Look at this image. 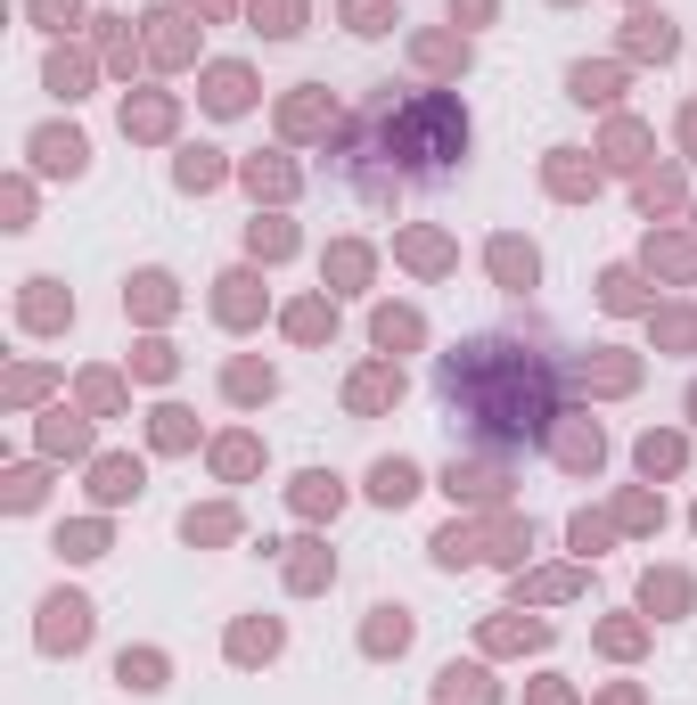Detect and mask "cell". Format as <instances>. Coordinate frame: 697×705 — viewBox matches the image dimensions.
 <instances>
[{
  "instance_id": "cell-26",
  "label": "cell",
  "mask_w": 697,
  "mask_h": 705,
  "mask_svg": "<svg viewBox=\"0 0 697 705\" xmlns=\"http://www.w3.org/2000/svg\"><path fill=\"white\" fill-rule=\"evenodd\" d=\"M280 648V624H246L239 640H230V656H239V665H255V656H271Z\"/></svg>"
},
{
  "instance_id": "cell-20",
  "label": "cell",
  "mask_w": 697,
  "mask_h": 705,
  "mask_svg": "<svg viewBox=\"0 0 697 705\" xmlns=\"http://www.w3.org/2000/svg\"><path fill=\"white\" fill-rule=\"evenodd\" d=\"M345 492H336V476H295V509L304 517H321V509H336Z\"/></svg>"
},
{
  "instance_id": "cell-39",
  "label": "cell",
  "mask_w": 697,
  "mask_h": 705,
  "mask_svg": "<svg viewBox=\"0 0 697 705\" xmlns=\"http://www.w3.org/2000/svg\"><path fill=\"white\" fill-rule=\"evenodd\" d=\"M33 25H50V33H67V25H74V0H33Z\"/></svg>"
},
{
  "instance_id": "cell-5",
  "label": "cell",
  "mask_w": 697,
  "mask_h": 705,
  "mask_svg": "<svg viewBox=\"0 0 697 705\" xmlns=\"http://www.w3.org/2000/svg\"><path fill=\"white\" fill-rule=\"evenodd\" d=\"M74 320V296L58 279H26V328H67Z\"/></svg>"
},
{
  "instance_id": "cell-37",
  "label": "cell",
  "mask_w": 697,
  "mask_h": 705,
  "mask_svg": "<svg viewBox=\"0 0 697 705\" xmlns=\"http://www.w3.org/2000/svg\"><path fill=\"white\" fill-rule=\"evenodd\" d=\"M681 599H689L681 574H648V607H681Z\"/></svg>"
},
{
  "instance_id": "cell-43",
  "label": "cell",
  "mask_w": 697,
  "mask_h": 705,
  "mask_svg": "<svg viewBox=\"0 0 697 705\" xmlns=\"http://www.w3.org/2000/svg\"><path fill=\"white\" fill-rule=\"evenodd\" d=\"M452 17H493V0H452Z\"/></svg>"
},
{
  "instance_id": "cell-28",
  "label": "cell",
  "mask_w": 697,
  "mask_h": 705,
  "mask_svg": "<svg viewBox=\"0 0 697 705\" xmlns=\"http://www.w3.org/2000/svg\"><path fill=\"white\" fill-rule=\"evenodd\" d=\"M640 468L648 476H673V468H681V443H673V435H648V443H640Z\"/></svg>"
},
{
  "instance_id": "cell-13",
  "label": "cell",
  "mask_w": 697,
  "mask_h": 705,
  "mask_svg": "<svg viewBox=\"0 0 697 705\" xmlns=\"http://www.w3.org/2000/svg\"><path fill=\"white\" fill-rule=\"evenodd\" d=\"M214 313H222L230 328H246V320H255V279L230 272V279H222V296H214Z\"/></svg>"
},
{
  "instance_id": "cell-15",
  "label": "cell",
  "mask_w": 697,
  "mask_h": 705,
  "mask_svg": "<svg viewBox=\"0 0 697 705\" xmlns=\"http://www.w3.org/2000/svg\"><path fill=\"white\" fill-rule=\"evenodd\" d=\"M123 304H140L148 320H156V313H173V279H164V272H140L132 287H123Z\"/></svg>"
},
{
  "instance_id": "cell-25",
  "label": "cell",
  "mask_w": 697,
  "mask_h": 705,
  "mask_svg": "<svg viewBox=\"0 0 697 705\" xmlns=\"http://www.w3.org/2000/svg\"><path fill=\"white\" fill-rule=\"evenodd\" d=\"M246 190H255V197H287L295 173H287V164H263V156H255V164H246Z\"/></svg>"
},
{
  "instance_id": "cell-8",
  "label": "cell",
  "mask_w": 697,
  "mask_h": 705,
  "mask_svg": "<svg viewBox=\"0 0 697 705\" xmlns=\"http://www.w3.org/2000/svg\"><path fill=\"white\" fill-rule=\"evenodd\" d=\"M493 272H501V287H534L542 255H534V246H517V238H501V246H493Z\"/></svg>"
},
{
  "instance_id": "cell-6",
  "label": "cell",
  "mask_w": 697,
  "mask_h": 705,
  "mask_svg": "<svg viewBox=\"0 0 697 705\" xmlns=\"http://www.w3.org/2000/svg\"><path fill=\"white\" fill-rule=\"evenodd\" d=\"M91 492H99V501H140V460H99L91 468Z\"/></svg>"
},
{
  "instance_id": "cell-34",
  "label": "cell",
  "mask_w": 697,
  "mask_h": 705,
  "mask_svg": "<svg viewBox=\"0 0 697 705\" xmlns=\"http://www.w3.org/2000/svg\"><path fill=\"white\" fill-rule=\"evenodd\" d=\"M411 337H418V320H411V313H377V345H386V352H394V345H411Z\"/></svg>"
},
{
  "instance_id": "cell-7",
  "label": "cell",
  "mask_w": 697,
  "mask_h": 705,
  "mask_svg": "<svg viewBox=\"0 0 697 705\" xmlns=\"http://www.w3.org/2000/svg\"><path fill=\"white\" fill-rule=\"evenodd\" d=\"M246 91H255V82H246V67H214V74H205V108H214V115H239Z\"/></svg>"
},
{
  "instance_id": "cell-42",
  "label": "cell",
  "mask_w": 697,
  "mask_h": 705,
  "mask_svg": "<svg viewBox=\"0 0 697 705\" xmlns=\"http://www.w3.org/2000/svg\"><path fill=\"white\" fill-rule=\"evenodd\" d=\"M607 304H616V313H632V304H640V287H632V272H607Z\"/></svg>"
},
{
  "instance_id": "cell-22",
  "label": "cell",
  "mask_w": 697,
  "mask_h": 705,
  "mask_svg": "<svg viewBox=\"0 0 697 705\" xmlns=\"http://www.w3.org/2000/svg\"><path fill=\"white\" fill-rule=\"evenodd\" d=\"M91 435H82V419H67V410H50L41 419V451H82Z\"/></svg>"
},
{
  "instance_id": "cell-33",
  "label": "cell",
  "mask_w": 697,
  "mask_h": 705,
  "mask_svg": "<svg viewBox=\"0 0 697 705\" xmlns=\"http://www.w3.org/2000/svg\"><path fill=\"white\" fill-rule=\"evenodd\" d=\"M230 394H239V402H255V394H271V369L239 361V369H230Z\"/></svg>"
},
{
  "instance_id": "cell-46",
  "label": "cell",
  "mask_w": 697,
  "mask_h": 705,
  "mask_svg": "<svg viewBox=\"0 0 697 705\" xmlns=\"http://www.w3.org/2000/svg\"><path fill=\"white\" fill-rule=\"evenodd\" d=\"M198 9H222V0H198Z\"/></svg>"
},
{
  "instance_id": "cell-40",
  "label": "cell",
  "mask_w": 697,
  "mask_h": 705,
  "mask_svg": "<svg viewBox=\"0 0 697 705\" xmlns=\"http://www.w3.org/2000/svg\"><path fill=\"white\" fill-rule=\"evenodd\" d=\"M132 369H140V378H173V345H140Z\"/></svg>"
},
{
  "instance_id": "cell-2",
  "label": "cell",
  "mask_w": 697,
  "mask_h": 705,
  "mask_svg": "<svg viewBox=\"0 0 697 705\" xmlns=\"http://www.w3.org/2000/svg\"><path fill=\"white\" fill-rule=\"evenodd\" d=\"M370 123L394 140V149H403L411 173H443V164L468 149V115H459V99H443V91H418L403 115H394V99H386V108H377Z\"/></svg>"
},
{
  "instance_id": "cell-44",
  "label": "cell",
  "mask_w": 697,
  "mask_h": 705,
  "mask_svg": "<svg viewBox=\"0 0 697 705\" xmlns=\"http://www.w3.org/2000/svg\"><path fill=\"white\" fill-rule=\"evenodd\" d=\"M689 419H697V386H689Z\"/></svg>"
},
{
  "instance_id": "cell-1",
  "label": "cell",
  "mask_w": 697,
  "mask_h": 705,
  "mask_svg": "<svg viewBox=\"0 0 697 705\" xmlns=\"http://www.w3.org/2000/svg\"><path fill=\"white\" fill-rule=\"evenodd\" d=\"M435 386H443L452 427H468L476 443H525V435H542L558 419V369L517 337L452 345L443 369H435Z\"/></svg>"
},
{
  "instance_id": "cell-23",
  "label": "cell",
  "mask_w": 697,
  "mask_h": 705,
  "mask_svg": "<svg viewBox=\"0 0 697 705\" xmlns=\"http://www.w3.org/2000/svg\"><path fill=\"white\" fill-rule=\"evenodd\" d=\"M108 550V525H58V558H99Z\"/></svg>"
},
{
  "instance_id": "cell-9",
  "label": "cell",
  "mask_w": 697,
  "mask_h": 705,
  "mask_svg": "<svg viewBox=\"0 0 697 705\" xmlns=\"http://www.w3.org/2000/svg\"><path fill=\"white\" fill-rule=\"evenodd\" d=\"M370 492H377V501H386V509H403L411 492H418V468H411V460H377V476H370Z\"/></svg>"
},
{
  "instance_id": "cell-30",
  "label": "cell",
  "mask_w": 697,
  "mask_h": 705,
  "mask_svg": "<svg viewBox=\"0 0 697 705\" xmlns=\"http://www.w3.org/2000/svg\"><path fill=\"white\" fill-rule=\"evenodd\" d=\"M148 25H156V58H189V25L181 17H148Z\"/></svg>"
},
{
  "instance_id": "cell-29",
  "label": "cell",
  "mask_w": 697,
  "mask_h": 705,
  "mask_svg": "<svg viewBox=\"0 0 697 705\" xmlns=\"http://www.w3.org/2000/svg\"><path fill=\"white\" fill-rule=\"evenodd\" d=\"M189 435H198V427H189V410H173V402H164V410H156V443H164V451H181Z\"/></svg>"
},
{
  "instance_id": "cell-24",
  "label": "cell",
  "mask_w": 697,
  "mask_h": 705,
  "mask_svg": "<svg viewBox=\"0 0 697 705\" xmlns=\"http://www.w3.org/2000/svg\"><path fill=\"white\" fill-rule=\"evenodd\" d=\"M82 82H91V67H82L74 50H58V58H50V91H58V99H82Z\"/></svg>"
},
{
  "instance_id": "cell-16",
  "label": "cell",
  "mask_w": 697,
  "mask_h": 705,
  "mask_svg": "<svg viewBox=\"0 0 697 705\" xmlns=\"http://www.w3.org/2000/svg\"><path fill=\"white\" fill-rule=\"evenodd\" d=\"M329 574H336V566H329L321 550H312V542H295V558H287V583H295V591H321Z\"/></svg>"
},
{
  "instance_id": "cell-38",
  "label": "cell",
  "mask_w": 697,
  "mask_h": 705,
  "mask_svg": "<svg viewBox=\"0 0 697 705\" xmlns=\"http://www.w3.org/2000/svg\"><path fill=\"white\" fill-rule=\"evenodd\" d=\"M287 246H295L287 222H255V255H287Z\"/></svg>"
},
{
  "instance_id": "cell-21",
  "label": "cell",
  "mask_w": 697,
  "mask_h": 705,
  "mask_svg": "<svg viewBox=\"0 0 697 705\" xmlns=\"http://www.w3.org/2000/svg\"><path fill=\"white\" fill-rule=\"evenodd\" d=\"M164 123H173V108H164V99H132V108H123V132H140V140H156Z\"/></svg>"
},
{
  "instance_id": "cell-27",
  "label": "cell",
  "mask_w": 697,
  "mask_h": 705,
  "mask_svg": "<svg viewBox=\"0 0 697 705\" xmlns=\"http://www.w3.org/2000/svg\"><path fill=\"white\" fill-rule=\"evenodd\" d=\"M632 50H657V58H673V25H665V17H632Z\"/></svg>"
},
{
  "instance_id": "cell-36",
  "label": "cell",
  "mask_w": 697,
  "mask_h": 705,
  "mask_svg": "<svg viewBox=\"0 0 697 705\" xmlns=\"http://www.w3.org/2000/svg\"><path fill=\"white\" fill-rule=\"evenodd\" d=\"M287 328H295V337H329V304H295Z\"/></svg>"
},
{
  "instance_id": "cell-10",
  "label": "cell",
  "mask_w": 697,
  "mask_h": 705,
  "mask_svg": "<svg viewBox=\"0 0 697 705\" xmlns=\"http://www.w3.org/2000/svg\"><path fill=\"white\" fill-rule=\"evenodd\" d=\"M115 681H123V689H164V656L156 648H123L115 656Z\"/></svg>"
},
{
  "instance_id": "cell-12",
  "label": "cell",
  "mask_w": 697,
  "mask_h": 705,
  "mask_svg": "<svg viewBox=\"0 0 697 705\" xmlns=\"http://www.w3.org/2000/svg\"><path fill=\"white\" fill-rule=\"evenodd\" d=\"M394 394H403V369H362L345 402H353V410H377V402H394Z\"/></svg>"
},
{
  "instance_id": "cell-45",
  "label": "cell",
  "mask_w": 697,
  "mask_h": 705,
  "mask_svg": "<svg viewBox=\"0 0 697 705\" xmlns=\"http://www.w3.org/2000/svg\"><path fill=\"white\" fill-rule=\"evenodd\" d=\"M689 140H697V108H689Z\"/></svg>"
},
{
  "instance_id": "cell-31",
  "label": "cell",
  "mask_w": 697,
  "mask_h": 705,
  "mask_svg": "<svg viewBox=\"0 0 697 705\" xmlns=\"http://www.w3.org/2000/svg\"><path fill=\"white\" fill-rule=\"evenodd\" d=\"M575 99H616V67H575Z\"/></svg>"
},
{
  "instance_id": "cell-41",
  "label": "cell",
  "mask_w": 697,
  "mask_h": 705,
  "mask_svg": "<svg viewBox=\"0 0 697 705\" xmlns=\"http://www.w3.org/2000/svg\"><path fill=\"white\" fill-rule=\"evenodd\" d=\"M33 501H41V476L17 468V476H9V509H33Z\"/></svg>"
},
{
  "instance_id": "cell-17",
  "label": "cell",
  "mask_w": 697,
  "mask_h": 705,
  "mask_svg": "<svg viewBox=\"0 0 697 705\" xmlns=\"http://www.w3.org/2000/svg\"><path fill=\"white\" fill-rule=\"evenodd\" d=\"M173 173H181V190H214V181H222V156L214 149H181Z\"/></svg>"
},
{
  "instance_id": "cell-3",
  "label": "cell",
  "mask_w": 697,
  "mask_h": 705,
  "mask_svg": "<svg viewBox=\"0 0 697 705\" xmlns=\"http://www.w3.org/2000/svg\"><path fill=\"white\" fill-rule=\"evenodd\" d=\"M82 640H91V599H82V591H50V599H41V648L74 656Z\"/></svg>"
},
{
  "instance_id": "cell-18",
  "label": "cell",
  "mask_w": 697,
  "mask_h": 705,
  "mask_svg": "<svg viewBox=\"0 0 697 705\" xmlns=\"http://www.w3.org/2000/svg\"><path fill=\"white\" fill-rule=\"evenodd\" d=\"M370 648H377V656H386V648H411V607H377Z\"/></svg>"
},
{
  "instance_id": "cell-35",
  "label": "cell",
  "mask_w": 697,
  "mask_h": 705,
  "mask_svg": "<svg viewBox=\"0 0 697 705\" xmlns=\"http://www.w3.org/2000/svg\"><path fill=\"white\" fill-rule=\"evenodd\" d=\"M345 17H353V33H386V0H345Z\"/></svg>"
},
{
  "instance_id": "cell-14",
  "label": "cell",
  "mask_w": 697,
  "mask_h": 705,
  "mask_svg": "<svg viewBox=\"0 0 697 705\" xmlns=\"http://www.w3.org/2000/svg\"><path fill=\"white\" fill-rule=\"evenodd\" d=\"M255 33H271V41L304 33V0H255Z\"/></svg>"
},
{
  "instance_id": "cell-11",
  "label": "cell",
  "mask_w": 697,
  "mask_h": 705,
  "mask_svg": "<svg viewBox=\"0 0 697 705\" xmlns=\"http://www.w3.org/2000/svg\"><path fill=\"white\" fill-rule=\"evenodd\" d=\"M599 451H607V443H599V427H583V419H575V427H558V460L575 468V476H583V468H599Z\"/></svg>"
},
{
  "instance_id": "cell-4",
  "label": "cell",
  "mask_w": 697,
  "mask_h": 705,
  "mask_svg": "<svg viewBox=\"0 0 697 705\" xmlns=\"http://www.w3.org/2000/svg\"><path fill=\"white\" fill-rule=\"evenodd\" d=\"M26 149H33L41 173H82V164H91V140H82V132H58V123H50V132H33Z\"/></svg>"
},
{
  "instance_id": "cell-32",
  "label": "cell",
  "mask_w": 697,
  "mask_h": 705,
  "mask_svg": "<svg viewBox=\"0 0 697 705\" xmlns=\"http://www.w3.org/2000/svg\"><path fill=\"white\" fill-rule=\"evenodd\" d=\"M181 533H189V542H222V533H230V517H222V509H205V517L189 509V517H181Z\"/></svg>"
},
{
  "instance_id": "cell-19",
  "label": "cell",
  "mask_w": 697,
  "mask_h": 705,
  "mask_svg": "<svg viewBox=\"0 0 697 705\" xmlns=\"http://www.w3.org/2000/svg\"><path fill=\"white\" fill-rule=\"evenodd\" d=\"M435 689H443V705H493V689H484V673H459V665L443 673Z\"/></svg>"
}]
</instances>
